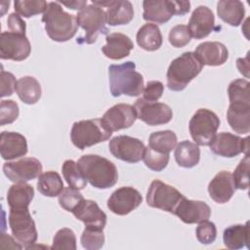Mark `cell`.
<instances>
[{
  "label": "cell",
  "instance_id": "obj_1",
  "mask_svg": "<svg viewBox=\"0 0 250 250\" xmlns=\"http://www.w3.org/2000/svg\"><path fill=\"white\" fill-rule=\"evenodd\" d=\"M78 168L90 185L99 189L112 188L118 180L116 166L98 154H84L77 161Z\"/></svg>",
  "mask_w": 250,
  "mask_h": 250
},
{
  "label": "cell",
  "instance_id": "obj_2",
  "mask_svg": "<svg viewBox=\"0 0 250 250\" xmlns=\"http://www.w3.org/2000/svg\"><path fill=\"white\" fill-rule=\"evenodd\" d=\"M109 90L113 97L126 95L138 97L144 90V77L136 71L134 62L128 61L121 64H110L108 66Z\"/></svg>",
  "mask_w": 250,
  "mask_h": 250
},
{
  "label": "cell",
  "instance_id": "obj_3",
  "mask_svg": "<svg viewBox=\"0 0 250 250\" xmlns=\"http://www.w3.org/2000/svg\"><path fill=\"white\" fill-rule=\"evenodd\" d=\"M48 36L56 42H65L71 39L78 28L76 16L65 12L59 2H49L42 16Z\"/></svg>",
  "mask_w": 250,
  "mask_h": 250
},
{
  "label": "cell",
  "instance_id": "obj_4",
  "mask_svg": "<svg viewBox=\"0 0 250 250\" xmlns=\"http://www.w3.org/2000/svg\"><path fill=\"white\" fill-rule=\"evenodd\" d=\"M203 64L194 52H185L173 60L167 69V87L171 91H183L202 70Z\"/></svg>",
  "mask_w": 250,
  "mask_h": 250
},
{
  "label": "cell",
  "instance_id": "obj_5",
  "mask_svg": "<svg viewBox=\"0 0 250 250\" xmlns=\"http://www.w3.org/2000/svg\"><path fill=\"white\" fill-rule=\"evenodd\" d=\"M111 135L112 132L102 118L76 121L70 130V140L73 146L81 150L107 141Z\"/></svg>",
  "mask_w": 250,
  "mask_h": 250
},
{
  "label": "cell",
  "instance_id": "obj_6",
  "mask_svg": "<svg viewBox=\"0 0 250 250\" xmlns=\"http://www.w3.org/2000/svg\"><path fill=\"white\" fill-rule=\"evenodd\" d=\"M76 21L78 26L85 30V35L76 40L79 44H93L100 34H108L105 12L102 7L93 3L78 11Z\"/></svg>",
  "mask_w": 250,
  "mask_h": 250
},
{
  "label": "cell",
  "instance_id": "obj_7",
  "mask_svg": "<svg viewBox=\"0 0 250 250\" xmlns=\"http://www.w3.org/2000/svg\"><path fill=\"white\" fill-rule=\"evenodd\" d=\"M143 19L159 24L166 23L174 15L184 16L190 10L189 1L145 0Z\"/></svg>",
  "mask_w": 250,
  "mask_h": 250
},
{
  "label": "cell",
  "instance_id": "obj_8",
  "mask_svg": "<svg viewBox=\"0 0 250 250\" xmlns=\"http://www.w3.org/2000/svg\"><path fill=\"white\" fill-rule=\"evenodd\" d=\"M218 115L208 109L199 108L195 111L188 123L190 136L197 146H209L220 127Z\"/></svg>",
  "mask_w": 250,
  "mask_h": 250
},
{
  "label": "cell",
  "instance_id": "obj_9",
  "mask_svg": "<svg viewBox=\"0 0 250 250\" xmlns=\"http://www.w3.org/2000/svg\"><path fill=\"white\" fill-rule=\"evenodd\" d=\"M9 226L14 238L24 248L36 242L38 233L28 207L10 208Z\"/></svg>",
  "mask_w": 250,
  "mask_h": 250
},
{
  "label": "cell",
  "instance_id": "obj_10",
  "mask_svg": "<svg viewBox=\"0 0 250 250\" xmlns=\"http://www.w3.org/2000/svg\"><path fill=\"white\" fill-rule=\"evenodd\" d=\"M185 196L174 187L160 180H153L146 192V203L149 207L174 213Z\"/></svg>",
  "mask_w": 250,
  "mask_h": 250
},
{
  "label": "cell",
  "instance_id": "obj_11",
  "mask_svg": "<svg viewBox=\"0 0 250 250\" xmlns=\"http://www.w3.org/2000/svg\"><path fill=\"white\" fill-rule=\"evenodd\" d=\"M31 45L25 34L3 31L0 35V58L21 62L28 58Z\"/></svg>",
  "mask_w": 250,
  "mask_h": 250
},
{
  "label": "cell",
  "instance_id": "obj_12",
  "mask_svg": "<svg viewBox=\"0 0 250 250\" xmlns=\"http://www.w3.org/2000/svg\"><path fill=\"white\" fill-rule=\"evenodd\" d=\"M108 148L115 158L128 163H137L143 159L146 146L137 138L120 135L109 141Z\"/></svg>",
  "mask_w": 250,
  "mask_h": 250
},
{
  "label": "cell",
  "instance_id": "obj_13",
  "mask_svg": "<svg viewBox=\"0 0 250 250\" xmlns=\"http://www.w3.org/2000/svg\"><path fill=\"white\" fill-rule=\"evenodd\" d=\"M137 118L149 126H157L169 123L173 118L171 107L164 103L146 102L143 98L138 99L133 105Z\"/></svg>",
  "mask_w": 250,
  "mask_h": 250
},
{
  "label": "cell",
  "instance_id": "obj_14",
  "mask_svg": "<svg viewBox=\"0 0 250 250\" xmlns=\"http://www.w3.org/2000/svg\"><path fill=\"white\" fill-rule=\"evenodd\" d=\"M42 163L35 157H23L16 161H8L3 165L5 176L13 183H26L42 173Z\"/></svg>",
  "mask_w": 250,
  "mask_h": 250
},
{
  "label": "cell",
  "instance_id": "obj_15",
  "mask_svg": "<svg viewBox=\"0 0 250 250\" xmlns=\"http://www.w3.org/2000/svg\"><path fill=\"white\" fill-rule=\"evenodd\" d=\"M248 140V137L241 138L229 132H222L218 135L216 134L209 146L214 154L231 158L237 156L241 152L247 154L249 147Z\"/></svg>",
  "mask_w": 250,
  "mask_h": 250
},
{
  "label": "cell",
  "instance_id": "obj_16",
  "mask_svg": "<svg viewBox=\"0 0 250 250\" xmlns=\"http://www.w3.org/2000/svg\"><path fill=\"white\" fill-rule=\"evenodd\" d=\"M143 201L140 191L132 187H121L115 189L107 199V208L113 214L125 216L138 208Z\"/></svg>",
  "mask_w": 250,
  "mask_h": 250
},
{
  "label": "cell",
  "instance_id": "obj_17",
  "mask_svg": "<svg viewBox=\"0 0 250 250\" xmlns=\"http://www.w3.org/2000/svg\"><path fill=\"white\" fill-rule=\"evenodd\" d=\"M173 214L185 224H198L210 218L211 208L204 201L191 200L184 197Z\"/></svg>",
  "mask_w": 250,
  "mask_h": 250
},
{
  "label": "cell",
  "instance_id": "obj_18",
  "mask_svg": "<svg viewBox=\"0 0 250 250\" xmlns=\"http://www.w3.org/2000/svg\"><path fill=\"white\" fill-rule=\"evenodd\" d=\"M136 119L135 108L129 104H117L108 108L102 117V120L111 132L131 127Z\"/></svg>",
  "mask_w": 250,
  "mask_h": 250
},
{
  "label": "cell",
  "instance_id": "obj_19",
  "mask_svg": "<svg viewBox=\"0 0 250 250\" xmlns=\"http://www.w3.org/2000/svg\"><path fill=\"white\" fill-rule=\"evenodd\" d=\"M194 39L207 37L215 28V16L210 8L200 5L194 9L187 25Z\"/></svg>",
  "mask_w": 250,
  "mask_h": 250
},
{
  "label": "cell",
  "instance_id": "obj_20",
  "mask_svg": "<svg viewBox=\"0 0 250 250\" xmlns=\"http://www.w3.org/2000/svg\"><path fill=\"white\" fill-rule=\"evenodd\" d=\"M72 214L85 225V228L104 229L106 225L105 213L96 201L91 199H83L72 211Z\"/></svg>",
  "mask_w": 250,
  "mask_h": 250
},
{
  "label": "cell",
  "instance_id": "obj_21",
  "mask_svg": "<svg viewBox=\"0 0 250 250\" xmlns=\"http://www.w3.org/2000/svg\"><path fill=\"white\" fill-rule=\"evenodd\" d=\"M207 189L210 197L215 202L219 204L227 203L236 189L231 173L225 170L217 173L210 181Z\"/></svg>",
  "mask_w": 250,
  "mask_h": 250
},
{
  "label": "cell",
  "instance_id": "obj_22",
  "mask_svg": "<svg viewBox=\"0 0 250 250\" xmlns=\"http://www.w3.org/2000/svg\"><path fill=\"white\" fill-rule=\"evenodd\" d=\"M195 56L203 65H223L229 59L227 47L218 41H206L200 43L194 52Z\"/></svg>",
  "mask_w": 250,
  "mask_h": 250
},
{
  "label": "cell",
  "instance_id": "obj_23",
  "mask_svg": "<svg viewBox=\"0 0 250 250\" xmlns=\"http://www.w3.org/2000/svg\"><path fill=\"white\" fill-rule=\"evenodd\" d=\"M28 151L24 136L18 132L3 131L0 135V152L4 160H13L24 156Z\"/></svg>",
  "mask_w": 250,
  "mask_h": 250
},
{
  "label": "cell",
  "instance_id": "obj_24",
  "mask_svg": "<svg viewBox=\"0 0 250 250\" xmlns=\"http://www.w3.org/2000/svg\"><path fill=\"white\" fill-rule=\"evenodd\" d=\"M105 45L102 47L104 55L114 61L124 59L130 55L132 49H134V43L129 36L120 33H109L105 37Z\"/></svg>",
  "mask_w": 250,
  "mask_h": 250
},
{
  "label": "cell",
  "instance_id": "obj_25",
  "mask_svg": "<svg viewBox=\"0 0 250 250\" xmlns=\"http://www.w3.org/2000/svg\"><path fill=\"white\" fill-rule=\"evenodd\" d=\"M227 119L235 133L248 134L250 131V102L229 103Z\"/></svg>",
  "mask_w": 250,
  "mask_h": 250
},
{
  "label": "cell",
  "instance_id": "obj_26",
  "mask_svg": "<svg viewBox=\"0 0 250 250\" xmlns=\"http://www.w3.org/2000/svg\"><path fill=\"white\" fill-rule=\"evenodd\" d=\"M106 8L105 20L110 26L128 24L134 18V8L128 0H110Z\"/></svg>",
  "mask_w": 250,
  "mask_h": 250
},
{
  "label": "cell",
  "instance_id": "obj_27",
  "mask_svg": "<svg viewBox=\"0 0 250 250\" xmlns=\"http://www.w3.org/2000/svg\"><path fill=\"white\" fill-rule=\"evenodd\" d=\"M218 17L231 26H238L245 16V8L238 0H222L217 4Z\"/></svg>",
  "mask_w": 250,
  "mask_h": 250
},
{
  "label": "cell",
  "instance_id": "obj_28",
  "mask_svg": "<svg viewBox=\"0 0 250 250\" xmlns=\"http://www.w3.org/2000/svg\"><path fill=\"white\" fill-rule=\"evenodd\" d=\"M249 222H246L245 225L237 224L228 227L223 233L225 246L230 250L249 248Z\"/></svg>",
  "mask_w": 250,
  "mask_h": 250
},
{
  "label": "cell",
  "instance_id": "obj_29",
  "mask_svg": "<svg viewBox=\"0 0 250 250\" xmlns=\"http://www.w3.org/2000/svg\"><path fill=\"white\" fill-rule=\"evenodd\" d=\"M136 40L138 45L148 52L158 50L163 42L162 34L155 23H146L137 32Z\"/></svg>",
  "mask_w": 250,
  "mask_h": 250
},
{
  "label": "cell",
  "instance_id": "obj_30",
  "mask_svg": "<svg viewBox=\"0 0 250 250\" xmlns=\"http://www.w3.org/2000/svg\"><path fill=\"white\" fill-rule=\"evenodd\" d=\"M16 92L20 100L26 104H36L42 94L39 81L33 76H22L17 81Z\"/></svg>",
  "mask_w": 250,
  "mask_h": 250
},
{
  "label": "cell",
  "instance_id": "obj_31",
  "mask_svg": "<svg viewBox=\"0 0 250 250\" xmlns=\"http://www.w3.org/2000/svg\"><path fill=\"white\" fill-rule=\"evenodd\" d=\"M174 156L180 167L192 168L200 160V148L195 143L183 141L176 146Z\"/></svg>",
  "mask_w": 250,
  "mask_h": 250
},
{
  "label": "cell",
  "instance_id": "obj_32",
  "mask_svg": "<svg viewBox=\"0 0 250 250\" xmlns=\"http://www.w3.org/2000/svg\"><path fill=\"white\" fill-rule=\"evenodd\" d=\"M34 197V188L26 183H15L7 192V202L10 208L28 207Z\"/></svg>",
  "mask_w": 250,
  "mask_h": 250
},
{
  "label": "cell",
  "instance_id": "obj_33",
  "mask_svg": "<svg viewBox=\"0 0 250 250\" xmlns=\"http://www.w3.org/2000/svg\"><path fill=\"white\" fill-rule=\"evenodd\" d=\"M63 188V182L59 173L55 171H46L39 175L37 180V189L44 196H59Z\"/></svg>",
  "mask_w": 250,
  "mask_h": 250
},
{
  "label": "cell",
  "instance_id": "obj_34",
  "mask_svg": "<svg viewBox=\"0 0 250 250\" xmlns=\"http://www.w3.org/2000/svg\"><path fill=\"white\" fill-rule=\"evenodd\" d=\"M177 146V136L171 130L157 131L150 134L148 139V147L160 152L169 154Z\"/></svg>",
  "mask_w": 250,
  "mask_h": 250
},
{
  "label": "cell",
  "instance_id": "obj_35",
  "mask_svg": "<svg viewBox=\"0 0 250 250\" xmlns=\"http://www.w3.org/2000/svg\"><path fill=\"white\" fill-rule=\"evenodd\" d=\"M62 172L68 187L78 190L86 188L87 180L82 175L80 169L78 168L77 162L74 160H65L62 166Z\"/></svg>",
  "mask_w": 250,
  "mask_h": 250
},
{
  "label": "cell",
  "instance_id": "obj_36",
  "mask_svg": "<svg viewBox=\"0 0 250 250\" xmlns=\"http://www.w3.org/2000/svg\"><path fill=\"white\" fill-rule=\"evenodd\" d=\"M48 3L44 0H17L14 2L15 11L23 18H30L46 11Z\"/></svg>",
  "mask_w": 250,
  "mask_h": 250
},
{
  "label": "cell",
  "instance_id": "obj_37",
  "mask_svg": "<svg viewBox=\"0 0 250 250\" xmlns=\"http://www.w3.org/2000/svg\"><path fill=\"white\" fill-rule=\"evenodd\" d=\"M76 236L74 231L68 228H63L56 232L51 249L76 250Z\"/></svg>",
  "mask_w": 250,
  "mask_h": 250
},
{
  "label": "cell",
  "instance_id": "obj_38",
  "mask_svg": "<svg viewBox=\"0 0 250 250\" xmlns=\"http://www.w3.org/2000/svg\"><path fill=\"white\" fill-rule=\"evenodd\" d=\"M103 230L104 229L85 228L80 237L82 247L87 250L101 249L104 246L105 240Z\"/></svg>",
  "mask_w": 250,
  "mask_h": 250
},
{
  "label": "cell",
  "instance_id": "obj_39",
  "mask_svg": "<svg viewBox=\"0 0 250 250\" xmlns=\"http://www.w3.org/2000/svg\"><path fill=\"white\" fill-rule=\"evenodd\" d=\"M170 155L165 153L157 152L150 147L146 146L145 149V153L143 156V160L145 165L155 172H160L164 170L169 162Z\"/></svg>",
  "mask_w": 250,
  "mask_h": 250
},
{
  "label": "cell",
  "instance_id": "obj_40",
  "mask_svg": "<svg viewBox=\"0 0 250 250\" xmlns=\"http://www.w3.org/2000/svg\"><path fill=\"white\" fill-rule=\"evenodd\" d=\"M249 82L246 79L232 80L228 88L229 103L232 102H250Z\"/></svg>",
  "mask_w": 250,
  "mask_h": 250
},
{
  "label": "cell",
  "instance_id": "obj_41",
  "mask_svg": "<svg viewBox=\"0 0 250 250\" xmlns=\"http://www.w3.org/2000/svg\"><path fill=\"white\" fill-rule=\"evenodd\" d=\"M249 155L245 154V157L240 160L233 174H231L235 188L237 189L246 190L249 188Z\"/></svg>",
  "mask_w": 250,
  "mask_h": 250
},
{
  "label": "cell",
  "instance_id": "obj_42",
  "mask_svg": "<svg viewBox=\"0 0 250 250\" xmlns=\"http://www.w3.org/2000/svg\"><path fill=\"white\" fill-rule=\"evenodd\" d=\"M83 199L84 197L78 189L67 187L59 195V204L62 209L72 212Z\"/></svg>",
  "mask_w": 250,
  "mask_h": 250
},
{
  "label": "cell",
  "instance_id": "obj_43",
  "mask_svg": "<svg viewBox=\"0 0 250 250\" xmlns=\"http://www.w3.org/2000/svg\"><path fill=\"white\" fill-rule=\"evenodd\" d=\"M190 33L185 24H177L173 26L169 32V43L175 48H182L188 45L190 41Z\"/></svg>",
  "mask_w": 250,
  "mask_h": 250
},
{
  "label": "cell",
  "instance_id": "obj_44",
  "mask_svg": "<svg viewBox=\"0 0 250 250\" xmlns=\"http://www.w3.org/2000/svg\"><path fill=\"white\" fill-rule=\"evenodd\" d=\"M20 114L18 104L13 100H2L0 104V125L11 124L17 120Z\"/></svg>",
  "mask_w": 250,
  "mask_h": 250
},
{
  "label": "cell",
  "instance_id": "obj_45",
  "mask_svg": "<svg viewBox=\"0 0 250 250\" xmlns=\"http://www.w3.org/2000/svg\"><path fill=\"white\" fill-rule=\"evenodd\" d=\"M195 234L197 240L201 244H211L217 237V228L213 222L206 220L198 223Z\"/></svg>",
  "mask_w": 250,
  "mask_h": 250
},
{
  "label": "cell",
  "instance_id": "obj_46",
  "mask_svg": "<svg viewBox=\"0 0 250 250\" xmlns=\"http://www.w3.org/2000/svg\"><path fill=\"white\" fill-rule=\"evenodd\" d=\"M164 86L158 80L148 81L143 90V99L146 102H157L163 94Z\"/></svg>",
  "mask_w": 250,
  "mask_h": 250
},
{
  "label": "cell",
  "instance_id": "obj_47",
  "mask_svg": "<svg viewBox=\"0 0 250 250\" xmlns=\"http://www.w3.org/2000/svg\"><path fill=\"white\" fill-rule=\"evenodd\" d=\"M17 81L13 73L5 70H1V98L8 97L13 95L14 91H16Z\"/></svg>",
  "mask_w": 250,
  "mask_h": 250
},
{
  "label": "cell",
  "instance_id": "obj_48",
  "mask_svg": "<svg viewBox=\"0 0 250 250\" xmlns=\"http://www.w3.org/2000/svg\"><path fill=\"white\" fill-rule=\"evenodd\" d=\"M7 25H8L9 31L25 34V30H26L25 21L17 13H11L9 15L7 20Z\"/></svg>",
  "mask_w": 250,
  "mask_h": 250
},
{
  "label": "cell",
  "instance_id": "obj_49",
  "mask_svg": "<svg viewBox=\"0 0 250 250\" xmlns=\"http://www.w3.org/2000/svg\"><path fill=\"white\" fill-rule=\"evenodd\" d=\"M60 4L67 7L68 9H71V10H81L83 9L85 6H87V1L85 0H73V1H60L59 2Z\"/></svg>",
  "mask_w": 250,
  "mask_h": 250
},
{
  "label": "cell",
  "instance_id": "obj_50",
  "mask_svg": "<svg viewBox=\"0 0 250 250\" xmlns=\"http://www.w3.org/2000/svg\"><path fill=\"white\" fill-rule=\"evenodd\" d=\"M236 66L241 74H243L245 77H249V64H248V56H246L244 59L239 58L236 60Z\"/></svg>",
  "mask_w": 250,
  "mask_h": 250
}]
</instances>
